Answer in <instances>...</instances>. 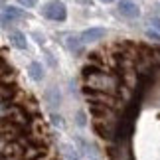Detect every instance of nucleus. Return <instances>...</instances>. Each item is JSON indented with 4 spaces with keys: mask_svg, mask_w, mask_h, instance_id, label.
<instances>
[{
    "mask_svg": "<svg viewBox=\"0 0 160 160\" xmlns=\"http://www.w3.org/2000/svg\"><path fill=\"white\" fill-rule=\"evenodd\" d=\"M42 16L53 22H65L67 20V8L59 0H52L46 6H42Z\"/></svg>",
    "mask_w": 160,
    "mask_h": 160,
    "instance_id": "f257e3e1",
    "label": "nucleus"
},
{
    "mask_svg": "<svg viewBox=\"0 0 160 160\" xmlns=\"http://www.w3.org/2000/svg\"><path fill=\"white\" fill-rule=\"evenodd\" d=\"M107 36L105 28H87L79 34V40L81 44H91V42H97V40H103Z\"/></svg>",
    "mask_w": 160,
    "mask_h": 160,
    "instance_id": "f03ea898",
    "label": "nucleus"
},
{
    "mask_svg": "<svg viewBox=\"0 0 160 160\" xmlns=\"http://www.w3.org/2000/svg\"><path fill=\"white\" fill-rule=\"evenodd\" d=\"M117 8H119V14H121V16L131 18V20H134V18L140 16V8H138L134 2H131V0H121Z\"/></svg>",
    "mask_w": 160,
    "mask_h": 160,
    "instance_id": "7ed1b4c3",
    "label": "nucleus"
},
{
    "mask_svg": "<svg viewBox=\"0 0 160 160\" xmlns=\"http://www.w3.org/2000/svg\"><path fill=\"white\" fill-rule=\"evenodd\" d=\"M10 44L14 48H18V50H28L26 36H24L22 32H18V30H12V32H10Z\"/></svg>",
    "mask_w": 160,
    "mask_h": 160,
    "instance_id": "20e7f679",
    "label": "nucleus"
},
{
    "mask_svg": "<svg viewBox=\"0 0 160 160\" xmlns=\"http://www.w3.org/2000/svg\"><path fill=\"white\" fill-rule=\"evenodd\" d=\"M28 75L34 79V81H42L44 79V65L40 63V61H32V63L28 65Z\"/></svg>",
    "mask_w": 160,
    "mask_h": 160,
    "instance_id": "39448f33",
    "label": "nucleus"
},
{
    "mask_svg": "<svg viewBox=\"0 0 160 160\" xmlns=\"http://www.w3.org/2000/svg\"><path fill=\"white\" fill-rule=\"evenodd\" d=\"M73 140H75V144H77V150L81 152L83 156H91V158H93V150H91V144H89L83 137H73Z\"/></svg>",
    "mask_w": 160,
    "mask_h": 160,
    "instance_id": "423d86ee",
    "label": "nucleus"
},
{
    "mask_svg": "<svg viewBox=\"0 0 160 160\" xmlns=\"http://www.w3.org/2000/svg\"><path fill=\"white\" fill-rule=\"evenodd\" d=\"M44 97H46V101H48V105H50V107H55V105H59V103H61V95H59L58 87L48 89Z\"/></svg>",
    "mask_w": 160,
    "mask_h": 160,
    "instance_id": "0eeeda50",
    "label": "nucleus"
},
{
    "mask_svg": "<svg viewBox=\"0 0 160 160\" xmlns=\"http://www.w3.org/2000/svg\"><path fill=\"white\" fill-rule=\"evenodd\" d=\"M4 14L10 18V20H22V18H28L26 12H22L20 8H14V6H4Z\"/></svg>",
    "mask_w": 160,
    "mask_h": 160,
    "instance_id": "6e6552de",
    "label": "nucleus"
},
{
    "mask_svg": "<svg viewBox=\"0 0 160 160\" xmlns=\"http://www.w3.org/2000/svg\"><path fill=\"white\" fill-rule=\"evenodd\" d=\"M67 50L69 52H81V40H79V36L67 34Z\"/></svg>",
    "mask_w": 160,
    "mask_h": 160,
    "instance_id": "1a4fd4ad",
    "label": "nucleus"
},
{
    "mask_svg": "<svg viewBox=\"0 0 160 160\" xmlns=\"http://www.w3.org/2000/svg\"><path fill=\"white\" fill-rule=\"evenodd\" d=\"M52 122L58 128H63L65 127V122H63V119H61V115H55V113H52Z\"/></svg>",
    "mask_w": 160,
    "mask_h": 160,
    "instance_id": "9d476101",
    "label": "nucleus"
},
{
    "mask_svg": "<svg viewBox=\"0 0 160 160\" xmlns=\"http://www.w3.org/2000/svg\"><path fill=\"white\" fill-rule=\"evenodd\" d=\"M75 122L79 127H85L87 125V121H85V111H77V115H75Z\"/></svg>",
    "mask_w": 160,
    "mask_h": 160,
    "instance_id": "9b49d317",
    "label": "nucleus"
},
{
    "mask_svg": "<svg viewBox=\"0 0 160 160\" xmlns=\"http://www.w3.org/2000/svg\"><path fill=\"white\" fill-rule=\"evenodd\" d=\"M18 2H20L24 8H36V6H38V0H18Z\"/></svg>",
    "mask_w": 160,
    "mask_h": 160,
    "instance_id": "f8f14e48",
    "label": "nucleus"
},
{
    "mask_svg": "<svg viewBox=\"0 0 160 160\" xmlns=\"http://www.w3.org/2000/svg\"><path fill=\"white\" fill-rule=\"evenodd\" d=\"M146 38L154 40V42H160V34L158 32H152V30H146Z\"/></svg>",
    "mask_w": 160,
    "mask_h": 160,
    "instance_id": "ddd939ff",
    "label": "nucleus"
},
{
    "mask_svg": "<svg viewBox=\"0 0 160 160\" xmlns=\"http://www.w3.org/2000/svg\"><path fill=\"white\" fill-rule=\"evenodd\" d=\"M34 38H36V42H38L40 46H44V44H46V38H44V36H40L38 32H34Z\"/></svg>",
    "mask_w": 160,
    "mask_h": 160,
    "instance_id": "4468645a",
    "label": "nucleus"
},
{
    "mask_svg": "<svg viewBox=\"0 0 160 160\" xmlns=\"http://www.w3.org/2000/svg\"><path fill=\"white\" fill-rule=\"evenodd\" d=\"M150 24H152V28H156L158 32H160V18H152Z\"/></svg>",
    "mask_w": 160,
    "mask_h": 160,
    "instance_id": "2eb2a0df",
    "label": "nucleus"
},
{
    "mask_svg": "<svg viewBox=\"0 0 160 160\" xmlns=\"http://www.w3.org/2000/svg\"><path fill=\"white\" fill-rule=\"evenodd\" d=\"M99 2H103V4H111V2H115V0H99Z\"/></svg>",
    "mask_w": 160,
    "mask_h": 160,
    "instance_id": "dca6fc26",
    "label": "nucleus"
},
{
    "mask_svg": "<svg viewBox=\"0 0 160 160\" xmlns=\"http://www.w3.org/2000/svg\"><path fill=\"white\" fill-rule=\"evenodd\" d=\"M4 2H6V0H0V6H4Z\"/></svg>",
    "mask_w": 160,
    "mask_h": 160,
    "instance_id": "f3484780",
    "label": "nucleus"
}]
</instances>
